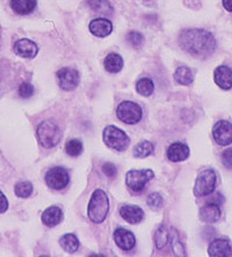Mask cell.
<instances>
[{"label": "cell", "mask_w": 232, "mask_h": 257, "mask_svg": "<svg viewBox=\"0 0 232 257\" xmlns=\"http://www.w3.org/2000/svg\"><path fill=\"white\" fill-rule=\"evenodd\" d=\"M136 90L137 93L140 94L143 96H150L152 95L154 90V85L153 81L149 78H143L138 80V82L136 84Z\"/></svg>", "instance_id": "cell-25"}, {"label": "cell", "mask_w": 232, "mask_h": 257, "mask_svg": "<svg viewBox=\"0 0 232 257\" xmlns=\"http://www.w3.org/2000/svg\"><path fill=\"white\" fill-rule=\"evenodd\" d=\"M181 48L194 57L205 58L215 51L214 36L203 29H186L179 36Z\"/></svg>", "instance_id": "cell-1"}, {"label": "cell", "mask_w": 232, "mask_h": 257, "mask_svg": "<svg viewBox=\"0 0 232 257\" xmlns=\"http://www.w3.org/2000/svg\"><path fill=\"white\" fill-rule=\"evenodd\" d=\"M189 153L191 151L187 145L182 143H173L167 150V158L172 162H180L188 159Z\"/></svg>", "instance_id": "cell-15"}, {"label": "cell", "mask_w": 232, "mask_h": 257, "mask_svg": "<svg viewBox=\"0 0 232 257\" xmlns=\"http://www.w3.org/2000/svg\"><path fill=\"white\" fill-rule=\"evenodd\" d=\"M154 177V173L151 169H140V171H129L125 175L127 187L134 192L144 190L146 183Z\"/></svg>", "instance_id": "cell-7"}, {"label": "cell", "mask_w": 232, "mask_h": 257, "mask_svg": "<svg viewBox=\"0 0 232 257\" xmlns=\"http://www.w3.org/2000/svg\"><path fill=\"white\" fill-rule=\"evenodd\" d=\"M222 162L226 168L232 169V149H227L222 154Z\"/></svg>", "instance_id": "cell-35"}, {"label": "cell", "mask_w": 232, "mask_h": 257, "mask_svg": "<svg viewBox=\"0 0 232 257\" xmlns=\"http://www.w3.org/2000/svg\"><path fill=\"white\" fill-rule=\"evenodd\" d=\"M127 40H128V42L132 45V47H139V45L143 43L144 37L142 34L138 32H130L128 34Z\"/></svg>", "instance_id": "cell-32"}, {"label": "cell", "mask_w": 232, "mask_h": 257, "mask_svg": "<svg viewBox=\"0 0 232 257\" xmlns=\"http://www.w3.org/2000/svg\"><path fill=\"white\" fill-rule=\"evenodd\" d=\"M223 6L227 12L232 13V0H223Z\"/></svg>", "instance_id": "cell-37"}, {"label": "cell", "mask_w": 232, "mask_h": 257, "mask_svg": "<svg viewBox=\"0 0 232 257\" xmlns=\"http://www.w3.org/2000/svg\"><path fill=\"white\" fill-rule=\"evenodd\" d=\"M11 7L15 13L27 15L35 10L36 0H11Z\"/></svg>", "instance_id": "cell-20"}, {"label": "cell", "mask_w": 232, "mask_h": 257, "mask_svg": "<svg viewBox=\"0 0 232 257\" xmlns=\"http://www.w3.org/2000/svg\"><path fill=\"white\" fill-rule=\"evenodd\" d=\"M70 182V176L63 167H54L45 174V183L54 190H62Z\"/></svg>", "instance_id": "cell-8"}, {"label": "cell", "mask_w": 232, "mask_h": 257, "mask_svg": "<svg viewBox=\"0 0 232 257\" xmlns=\"http://www.w3.org/2000/svg\"><path fill=\"white\" fill-rule=\"evenodd\" d=\"M214 80L219 88H232V70L227 66H218L214 72Z\"/></svg>", "instance_id": "cell-16"}, {"label": "cell", "mask_w": 232, "mask_h": 257, "mask_svg": "<svg viewBox=\"0 0 232 257\" xmlns=\"http://www.w3.org/2000/svg\"><path fill=\"white\" fill-rule=\"evenodd\" d=\"M167 241H169V233H167V230L164 227H161L154 234L156 247L162 249L163 247H165Z\"/></svg>", "instance_id": "cell-30"}, {"label": "cell", "mask_w": 232, "mask_h": 257, "mask_svg": "<svg viewBox=\"0 0 232 257\" xmlns=\"http://www.w3.org/2000/svg\"><path fill=\"white\" fill-rule=\"evenodd\" d=\"M89 5L91 9L99 13L107 14L113 12V7L107 0H89Z\"/></svg>", "instance_id": "cell-27"}, {"label": "cell", "mask_w": 232, "mask_h": 257, "mask_svg": "<svg viewBox=\"0 0 232 257\" xmlns=\"http://www.w3.org/2000/svg\"><path fill=\"white\" fill-rule=\"evenodd\" d=\"M33 94H34V87L33 85L28 84V82H24V84H21L20 87H19V95L24 97V99H29Z\"/></svg>", "instance_id": "cell-33"}, {"label": "cell", "mask_w": 232, "mask_h": 257, "mask_svg": "<svg viewBox=\"0 0 232 257\" xmlns=\"http://www.w3.org/2000/svg\"><path fill=\"white\" fill-rule=\"evenodd\" d=\"M116 116L119 117L120 120H122L123 123L129 124H136L142 119L143 111L142 108L135 102L131 101H124L122 103L119 104V107L116 109Z\"/></svg>", "instance_id": "cell-6"}, {"label": "cell", "mask_w": 232, "mask_h": 257, "mask_svg": "<svg viewBox=\"0 0 232 257\" xmlns=\"http://www.w3.org/2000/svg\"><path fill=\"white\" fill-rule=\"evenodd\" d=\"M63 220V211L57 206H50L42 213V222L48 227H55Z\"/></svg>", "instance_id": "cell-18"}, {"label": "cell", "mask_w": 232, "mask_h": 257, "mask_svg": "<svg viewBox=\"0 0 232 257\" xmlns=\"http://www.w3.org/2000/svg\"><path fill=\"white\" fill-rule=\"evenodd\" d=\"M113 30L112 22L107 19H94L90 24V32L93 34L94 36L98 37H106L108 36Z\"/></svg>", "instance_id": "cell-17"}, {"label": "cell", "mask_w": 232, "mask_h": 257, "mask_svg": "<svg viewBox=\"0 0 232 257\" xmlns=\"http://www.w3.org/2000/svg\"><path fill=\"white\" fill-rule=\"evenodd\" d=\"M212 137L220 146L232 144V124L227 120H218L212 127Z\"/></svg>", "instance_id": "cell-9"}, {"label": "cell", "mask_w": 232, "mask_h": 257, "mask_svg": "<svg viewBox=\"0 0 232 257\" xmlns=\"http://www.w3.org/2000/svg\"><path fill=\"white\" fill-rule=\"evenodd\" d=\"M102 137H104V142L109 149L119 151V152H123L127 150L129 144H130V139H129L127 134L114 125H108L106 127Z\"/></svg>", "instance_id": "cell-3"}, {"label": "cell", "mask_w": 232, "mask_h": 257, "mask_svg": "<svg viewBox=\"0 0 232 257\" xmlns=\"http://www.w3.org/2000/svg\"><path fill=\"white\" fill-rule=\"evenodd\" d=\"M65 151L70 157H78L83 153V144L78 139H71L65 145Z\"/></svg>", "instance_id": "cell-28"}, {"label": "cell", "mask_w": 232, "mask_h": 257, "mask_svg": "<svg viewBox=\"0 0 232 257\" xmlns=\"http://www.w3.org/2000/svg\"><path fill=\"white\" fill-rule=\"evenodd\" d=\"M174 79L178 84L188 86L191 85L194 80V74L192 70L187 66H180L178 67L176 73H174Z\"/></svg>", "instance_id": "cell-23"}, {"label": "cell", "mask_w": 232, "mask_h": 257, "mask_svg": "<svg viewBox=\"0 0 232 257\" xmlns=\"http://www.w3.org/2000/svg\"><path fill=\"white\" fill-rule=\"evenodd\" d=\"M102 172H104L105 175L109 177V179H114L117 174V169L113 164H110V162H106V164H104V166H102Z\"/></svg>", "instance_id": "cell-34"}, {"label": "cell", "mask_w": 232, "mask_h": 257, "mask_svg": "<svg viewBox=\"0 0 232 257\" xmlns=\"http://www.w3.org/2000/svg\"><path fill=\"white\" fill-rule=\"evenodd\" d=\"M37 51H39L37 45L27 39L19 40L14 44V52L20 57L34 58L37 55Z\"/></svg>", "instance_id": "cell-13"}, {"label": "cell", "mask_w": 232, "mask_h": 257, "mask_svg": "<svg viewBox=\"0 0 232 257\" xmlns=\"http://www.w3.org/2000/svg\"><path fill=\"white\" fill-rule=\"evenodd\" d=\"M217 183V176L212 169H204L200 172L196 177L195 187H194V192L196 196H208L214 192Z\"/></svg>", "instance_id": "cell-5"}, {"label": "cell", "mask_w": 232, "mask_h": 257, "mask_svg": "<svg viewBox=\"0 0 232 257\" xmlns=\"http://www.w3.org/2000/svg\"><path fill=\"white\" fill-rule=\"evenodd\" d=\"M34 187L33 184L28 182V181H24V182H19L14 188L15 195L20 198H28L30 195L33 194Z\"/></svg>", "instance_id": "cell-26"}, {"label": "cell", "mask_w": 232, "mask_h": 257, "mask_svg": "<svg viewBox=\"0 0 232 257\" xmlns=\"http://www.w3.org/2000/svg\"><path fill=\"white\" fill-rule=\"evenodd\" d=\"M9 209V200H7L6 196L0 191V213L6 212Z\"/></svg>", "instance_id": "cell-36"}, {"label": "cell", "mask_w": 232, "mask_h": 257, "mask_svg": "<svg viewBox=\"0 0 232 257\" xmlns=\"http://www.w3.org/2000/svg\"><path fill=\"white\" fill-rule=\"evenodd\" d=\"M120 214L129 224L136 225L143 220L144 211L136 205H123L120 210Z\"/></svg>", "instance_id": "cell-14"}, {"label": "cell", "mask_w": 232, "mask_h": 257, "mask_svg": "<svg viewBox=\"0 0 232 257\" xmlns=\"http://www.w3.org/2000/svg\"><path fill=\"white\" fill-rule=\"evenodd\" d=\"M163 203H164V200H163V197L158 192H152V194L149 195V197H147V205L153 211L161 210L163 207Z\"/></svg>", "instance_id": "cell-29"}, {"label": "cell", "mask_w": 232, "mask_h": 257, "mask_svg": "<svg viewBox=\"0 0 232 257\" xmlns=\"http://www.w3.org/2000/svg\"><path fill=\"white\" fill-rule=\"evenodd\" d=\"M59 243L64 250L68 252V254H73V252H75L79 249V240L74 234H64L60 237Z\"/></svg>", "instance_id": "cell-22"}, {"label": "cell", "mask_w": 232, "mask_h": 257, "mask_svg": "<svg viewBox=\"0 0 232 257\" xmlns=\"http://www.w3.org/2000/svg\"><path fill=\"white\" fill-rule=\"evenodd\" d=\"M105 67L110 73H117L122 70L123 59L117 54H109L105 59Z\"/></svg>", "instance_id": "cell-21"}, {"label": "cell", "mask_w": 232, "mask_h": 257, "mask_svg": "<svg viewBox=\"0 0 232 257\" xmlns=\"http://www.w3.org/2000/svg\"><path fill=\"white\" fill-rule=\"evenodd\" d=\"M172 250L174 252V255L177 256H185V249H184V245L181 244V241L179 240V235L177 234V232L173 234L172 235Z\"/></svg>", "instance_id": "cell-31"}, {"label": "cell", "mask_w": 232, "mask_h": 257, "mask_svg": "<svg viewBox=\"0 0 232 257\" xmlns=\"http://www.w3.org/2000/svg\"><path fill=\"white\" fill-rule=\"evenodd\" d=\"M37 138H39L42 146L51 149L60 142L62 132L55 123L50 122V120H45L37 127Z\"/></svg>", "instance_id": "cell-4"}, {"label": "cell", "mask_w": 232, "mask_h": 257, "mask_svg": "<svg viewBox=\"0 0 232 257\" xmlns=\"http://www.w3.org/2000/svg\"><path fill=\"white\" fill-rule=\"evenodd\" d=\"M109 211V200L108 196L104 190L101 189H97L93 192L92 197L89 203V209H87V213H89V218L92 220L94 224H101L107 218Z\"/></svg>", "instance_id": "cell-2"}, {"label": "cell", "mask_w": 232, "mask_h": 257, "mask_svg": "<svg viewBox=\"0 0 232 257\" xmlns=\"http://www.w3.org/2000/svg\"><path fill=\"white\" fill-rule=\"evenodd\" d=\"M219 205L215 203H208L204 206L201 207L200 210V218L201 220L208 224H212V222L218 221L220 218V210Z\"/></svg>", "instance_id": "cell-19"}, {"label": "cell", "mask_w": 232, "mask_h": 257, "mask_svg": "<svg viewBox=\"0 0 232 257\" xmlns=\"http://www.w3.org/2000/svg\"><path fill=\"white\" fill-rule=\"evenodd\" d=\"M60 88L64 90H73L79 84V73L71 67H63L57 72Z\"/></svg>", "instance_id": "cell-10"}, {"label": "cell", "mask_w": 232, "mask_h": 257, "mask_svg": "<svg viewBox=\"0 0 232 257\" xmlns=\"http://www.w3.org/2000/svg\"><path fill=\"white\" fill-rule=\"evenodd\" d=\"M208 255L211 257H230L232 256V245L230 241L217 239L209 244Z\"/></svg>", "instance_id": "cell-12"}, {"label": "cell", "mask_w": 232, "mask_h": 257, "mask_svg": "<svg viewBox=\"0 0 232 257\" xmlns=\"http://www.w3.org/2000/svg\"><path fill=\"white\" fill-rule=\"evenodd\" d=\"M114 240L117 244V247L122 249L124 251L131 250L136 245V237L130 230L125 228H117L114 232Z\"/></svg>", "instance_id": "cell-11"}, {"label": "cell", "mask_w": 232, "mask_h": 257, "mask_svg": "<svg viewBox=\"0 0 232 257\" xmlns=\"http://www.w3.org/2000/svg\"><path fill=\"white\" fill-rule=\"evenodd\" d=\"M154 151L153 144L150 142H142L137 144L134 149V157L138 159H143L151 156Z\"/></svg>", "instance_id": "cell-24"}]
</instances>
